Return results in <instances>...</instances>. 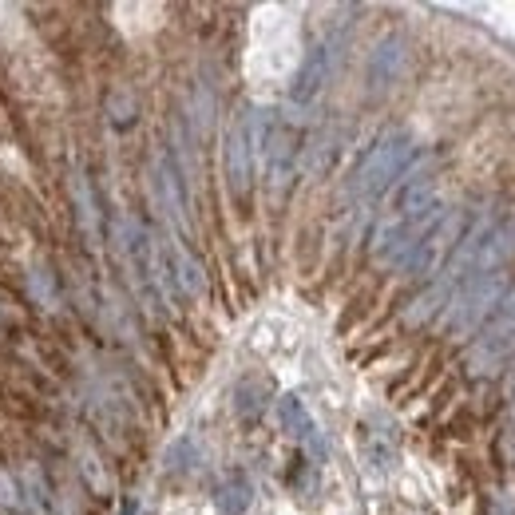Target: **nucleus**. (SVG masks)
Wrapping results in <instances>:
<instances>
[{
  "mask_svg": "<svg viewBox=\"0 0 515 515\" xmlns=\"http://www.w3.org/2000/svg\"><path fill=\"white\" fill-rule=\"evenodd\" d=\"M448 210L436 195L432 179H412L409 187L397 191V199L389 206V214L381 218L377 234H373V258L381 266H401L412 250L420 246V238L444 218Z\"/></svg>",
  "mask_w": 515,
  "mask_h": 515,
  "instance_id": "obj_1",
  "label": "nucleus"
},
{
  "mask_svg": "<svg viewBox=\"0 0 515 515\" xmlns=\"http://www.w3.org/2000/svg\"><path fill=\"white\" fill-rule=\"evenodd\" d=\"M412 159V135L409 131H385L369 151L365 159L357 163L353 179H349V199L353 203H373L377 195H385L409 167Z\"/></svg>",
  "mask_w": 515,
  "mask_h": 515,
  "instance_id": "obj_2",
  "label": "nucleus"
},
{
  "mask_svg": "<svg viewBox=\"0 0 515 515\" xmlns=\"http://www.w3.org/2000/svg\"><path fill=\"white\" fill-rule=\"evenodd\" d=\"M262 135H266V115L258 107H242L230 127H226V147H222V167H226V183L230 195L238 203L250 199L254 187V171H258V155H262Z\"/></svg>",
  "mask_w": 515,
  "mask_h": 515,
  "instance_id": "obj_3",
  "label": "nucleus"
},
{
  "mask_svg": "<svg viewBox=\"0 0 515 515\" xmlns=\"http://www.w3.org/2000/svg\"><path fill=\"white\" fill-rule=\"evenodd\" d=\"M504 286H508V274L504 270H492V274H472L448 302L444 313V329L452 337H468L476 321H484V313L504 298Z\"/></svg>",
  "mask_w": 515,
  "mask_h": 515,
  "instance_id": "obj_4",
  "label": "nucleus"
},
{
  "mask_svg": "<svg viewBox=\"0 0 515 515\" xmlns=\"http://www.w3.org/2000/svg\"><path fill=\"white\" fill-rule=\"evenodd\" d=\"M515 353V294H508L500 309L488 317V325L480 329V337L468 349V373L476 377H492L504 369V361Z\"/></svg>",
  "mask_w": 515,
  "mask_h": 515,
  "instance_id": "obj_5",
  "label": "nucleus"
},
{
  "mask_svg": "<svg viewBox=\"0 0 515 515\" xmlns=\"http://www.w3.org/2000/svg\"><path fill=\"white\" fill-rule=\"evenodd\" d=\"M298 131L290 123H270L262 135V159H266V183L274 195H286L298 175Z\"/></svg>",
  "mask_w": 515,
  "mask_h": 515,
  "instance_id": "obj_6",
  "label": "nucleus"
},
{
  "mask_svg": "<svg viewBox=\"0 0 515 515\" xmlns=\"http://www.w3.org/2000/svg\"><path fill=\"white\" fill-rule=\"evenodd\" d=\"M337 48H341V36L333 32V36H325L321 44H313L306 52V60L298 64L294 84H290V103L294 107H309L325 92V84L333 76V64H337Z\"/></svg>",
  "mask_w": 515,
  "mask_h": 515,
  "instance_id": "obj_7",
  "label": "nucleus"
},
{
  "mask_svg": "<svg viewBox=\"0 0 515 515\" xmlns=\"http://www.w3.org/2000/svg\"><path fill=\"white\" fill-rule=\"evenodd\" d=\"M460 234V210H448L424 238H420V246L412 250L409 258L401 262V270H405V278H420V274H428L436 262H440V254L448 250V238H456Z\"/></svg>",
  "mask_w": 515,
  "mask_h": 515,
  "instance_id": "obj_8",
  "label": "nucleus"
},
{
  "mask_svg": "<svg viewBox=\"0 0 515 515\" xmlns=\"http://www.w3.org/2000/svg\"><path fill=\"white\" fill-rule=\"evenodd\" d=\"M155 199H159V206L167 210V218H171L179 230H187V226H191V222H187L183 183H179V167H175L167 155H159V159H155Z\"/></svg>",
  "mask_w": 515,
  "mask_h": 515,
  "instance_id": "obj_9",
  "label": "nucleus"
},
{
  "mask_svg": "<svg viewBox=\"0 0 515 515\" xmlns=\"http://www.w3.org/2000/svg\"><path fill=\"white\" fill-rule=\"evenodd\" d=\"M401 64H405V40L401 36H385L373 48V56H369V84L373 88H389L397 80Z\"/></svg>",
  "mask_w": 515,
  "mask_h": 515,
  "instance_id": "obj_10",
  "label": "nucleus"
},
{
  "mask_svg": "<svg viewBox=\"0 0 515 515\" xmlns=\"http://www.w3.org/2000/svg\"><path fill=\"white\" fill-rule=\"evenodd\" d=\"M72 199H76V214H80V226H84L88 242H92V246H100V238H103L100 206H96V195H92V183H88V175H84L80 167L72 171Z\"/></svg>",
  "mask_w": 515,
  "mask_h": 515,
  "instance_id": "obj_11",
  "label": "nucleus"
},
{
  "mask_svg": "<svg viewBox=\"0 0 515 515\" xmlns=\"http://www.w3.org/2000/svg\"><path fill=\"white\" fill-rule=\"evenodd\" d=\"M254 504V484L246 476H226L218 488H214V512L218 515H246Z\"/></svg>",
  "mask_w": 515,
  "mask_h": 515,
  "instance_id": "obj_12",
  "label": "nucleus"
},
{
  "mask_svg": "<svg viewBox=\"0 0 515 515\" xmlns=\"http://www.w3.org/2000/svg\"><path fill=\"white\" fill-rule=\"evenodd\" d=\"M278 424H282V432H290V436H298V440H306L309 432L317 428L306 409V401L294 397V393H286V397L278 401Z\"/></svg>",
  "mask_w": 515,
  "mask_h": 515,
  "instance_id": "obj_13",
  "label": "nucleus"
},
{
  "mask_svg": "<svg viewBox=\"0 0 515 515\" xmlns=\"http://www.w3.org/2000/svg\"><path fill=\"white\" fill-rule=\"evenodd\" d=\"M361 456H365V468H369V472L385 476V472H393V464H397V444H393L389 436H381V432H369V436L361 440Z\"/></svg>",
  "mask_w": 515,
  "mask_h": 515,
  "instance_id": "obj_14",
  "label": "nucleus"
},
{
  "mask_svg": "<svg viewBox=\"0 0 515 515\" xmlns=\"http://www.w3.org/2000/svg\"><path fill=\"white\" fill-rule=\"evenodd\" d=\"M266 401H270V385L266 381H258V377L238 381V389H234V412L238 416H258Z\"/></svg>",
  "mask_w": 515,
  "mask_h": 515,
  "instance_id": "obj_15",
  "label": "nucleus"
},
{
  "mask_svg": "<svg viewBox=\"0 0 515 515\" xmlns=\"http://www.w3.org/2000/svg\"><path fill=\"white\" fill-rule=\"evenodd\" d=\"M167 472H191L195 464H199V444L191 440V436H183V440H175L171 448H167Z\"/></svg>",
  "mask_w": 515,
  "mask_h": 515,
  "instance_id": "obj_16",
  "label": "nucleus"
},
{
  "mask_svg": "<svg viewBox=\"0 0 515 515\" xmlns=\"http://www.w3.org/2000/svg\"><path fill=\"white\" fill-rule=\"evenodd\" d=\"M0 504H16V488L8 484V476L0 472Z\"/></svg>",
  "mask_w": 515,
  "mask_h": 515,
  "instance_id": "obj_17",
  "label": "nucleus"
}]
</instances>
